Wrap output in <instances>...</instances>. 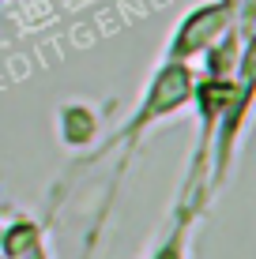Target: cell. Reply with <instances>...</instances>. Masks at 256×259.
Listing matches in <instances>:
<instances>
[{
  "label": "cell",
  "mask_w": 256,
  "mask_h": 259,
  "mask_svg": "<svg viewBox=\"0 0 256 259\" xmlns=\"http://www.w3.org/2000/svg\"><path fill=\"white\" fill-rule=\"evenodd\" d=\"M192 87H196V71L189 64H181V60H162V68L151 75V83H147V91H143L139 109L128 117V124L121 128V136L113 143H136L147 128H155L158 120L173 117L185 102H192Z\"/></svg>",
  "instance_id": "1"
},
{
  "label": "cell",
  "mask_w": 256,
  "mask_h": 259,
  "mask_svg": "<svg viewBox=\"0 0 256 259\" xmlns=\"http://www.w3.org/2000/svg\"><path fill=\"white\" fill-rule=\"evenodd\" d=\"M234 23H237V8L234 4H226V0L200 4L196 12H189L177 23L170 46H166V60H181V64H189V60L204 57L226 30H234Z\"/></svg>",
  "instance_id": "2"
},
{
  "label": "cell",
  "mask_w": 256,
  "mask_h": 259,
  "mask_svg": "<svg viewBox=\"0 0 256 259\" xmlns=\"http://www.w3.org/2000/svg\"><path fill=\"white\" fill-rule=\"evenodd\" d=\"M64 124H79V128H64V139L76 143V147L94 136V117H91V109H83V105H68L64 109Z\"/></svg>",
  "instance_id": "3"
},
{
  "label": "cell",
  "mask_w": 256,
  "mask_h": 259,
  "mask_svg": "<svg viewBox=\"0 0 256 259\" xmlns=\"http://www.w3.org/2000/svg\"><path fill=\"white\" fill-rule=\"evenodd\" d=\"M155 259H181V233H173V237H170V244H166Z\"/></svg>",
  "instance_id": "4"
},
{
  "label": "cell",
  "mask_w": 256,
  "mask_h": 259,
  "mask_svg": "<svg viewBox=\"0 0 256 259\" xmlns=\"http://www.w3.org/2000/svg\"><path fill=\"white\" fill-rule=\"evenodd\" d=\"M226 4H234V8H237V4H241V0H226Z\"/></svg>",
  "instance_id": "5"
}]
</instances>
